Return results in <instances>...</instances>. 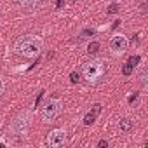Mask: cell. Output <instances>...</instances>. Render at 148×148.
I'll return each mask as SVG.
<instances>
[{
	"mask_svg": "<svg viewBox=\"0 0 148 148\" xmlns=\"http://www.w3.org/2000/svg\"><path fill=\"white\" fill-rule=\"evenodd\" d=\"M42 49H44V40L38 35H25L18 38L14 44V51L25 58H35L40 54Z\"/></svg>",
	"mask_w": 148,
	"mask_h": 148,
	"instance_id": "cell-1",
	"label": "cell"
},
{
	"mask_svg": "<svg viewBox=\"0 0 148 148\" xmlns=\"http://www.w3.org/2000/svg\"><path fill=\"white\" fill-rule=\"evenodd\" d=\"M105 73H106V63L103 59H92L82 66V75L91 84H96Z\"/></svg>",
	"mask_w": 148,
	"mask_h": 148,
	"instance_id": "cell-2",
	"label": "cell"
},
{
	"mask_svg": "<svg viewBox=\"0 0 148 148\" xmlns=\"http://www.w3.org/2000/svg\"><path fill=\"white\" fill-rule=\"evenodd\" d=\"M30 120H32V117H30V113L28 112H21V113H18V117L11 122V132H12V136H16V138H25L26 134H28V129H30Z\"/></svg>",
	"mask_w": 148,
	"mask_h": 148,
	"instance_id": "cell-3",
	"label": "cell"
},
{
	"mask_svg": "<svg viewBox=\"0 0 148 148\" xmlns=\"http://www.w3.org/2000/svg\"><path fill=\"white\" fill-rule=\"evenodd\" d=\"M61 113V99H47L40 108V117L45 124L54 122Z\"/></svg>",
	"mask_w": 148,
	"mask_h": 148,
	"instance_id": "cell-4",
	"label": "cell"
},
{
	"mask_svg": "<svg viewBox=\"0 0 148 148\" xmlns=\"http://www.w3.org/2000/svg\"><path fill=\"white\" fill-rule=\"evenodd\" d=\"M108 49H110V52H112L113 56L124 54V52L129 49V40H127V37L122 35V33L113 35V37L110 38V42H108Z\"/></svg>",
	"mask_w": 148,
	"mask_h": 148,
	"instance_id": "cell-5",
	"label": "cell"
},
{
	"mask_svg": "<svg viewBox=\"0 0 148 148\" xmlns=\"http://www.w3.org/2000/svg\"><path fill=\"white\" fill-rule=\"evenodd\" d=\"M66 131L64 129H54L47 134V145L51 148H59V146H64L66 145Z\"/></svg>",
	"mask_w": 148,
	"mask_h": 148,
	"instance_id": "cell-6",
	"label": "cell"
},
{
	"mask_svg": "<svg viewBox=\"0 0 148 148\" xmlns=\"http://www.w3.org/2000/svg\"><path fill=\"white\" fill-rule=\"evenodd\" d=\"M99 113H101V103H94L92 105V108L86 113V117H84V125H92L96 120H98V117H99Z\"/></svg>",
	"mask_w": 148,
	"mask_h": 148,
	"instance_id": "cell-7",
	"label": "cell"
},
{
	"mask_svg": "<svg viewBox=\"0 0 148 148\" xmlns=\"http://www.w3.org/2000/svg\"><path fill=\"white\" fill-rule=\"evenodd\" d=\"M119 129H120V132H131L132 129H134V122L131 120V119H122L120 122H119Z\"/></svg>",
	"mask_w": 148,
	"mask_h": 148,
	"instance_id": "cell-8",
	"label": "cell"
},
{
	"mask_svg": "<svg viewBox=\"0 0 148 148\" xmlns=\"http://www.w3.org/2000/svg\"><path fill=\"white\" fill-rule=\"evenodd\" d=\"M132 70H134L132 63H129V61H127V63H125V64L122 66V75H124V77H129L131 73H132Z\"/></svg>",
	"mask_w": 148,
	"mask_h": 148,
	"instance_id": "cell-9",
	"label": "cell"
},
{
	"mask_svg": "<svg viewBox=\"0 0 148 148\" xmlns=\"http://www.w3.org/2000/svg\"><path fill=\"white\" fill-rule=\"evenodd\" d=\"M98 51H99V42L94 40V42H91V44L87 45V54H96Z\"/></svg>",
	"mask_w": 148,
	"mask_h": 148,
	"instance_id": "cell-10",
	"label": "cell"
},
{
	"mask_svg": "<svg viewBox=\"0 0 148 148\" xmlns=\"http://www.w3.org/2000/svg\"><path fill=\"white\" fill-rule=\"evenodd\" d=\"M127 61H129V63H132V66L136 68V66H138V64L141 63V56H139V54H134V56H131V58H129Z\"/></svg>",
	"mask_w": 148,
	"mask_h": 148,
	"instance_id": "cell-11",
	"label": "cell"
},
{
	"mask_svg": "<svg viewBox=\"0 0 148 148\" xmlns=\"http://www.w3.org/2000/svg\"><path fill=\"white\" fill-rule=\"evenodd\" d=\"M70 82H71V84H77V82H79V73H77V71H71V73H70Z\"/></svg>",
	"mask_w": 148,
	"mask_h": 148,
	"instance_id": "cell-12",
	"label": "cell"
},
{
	"mask_svg": "<svg viewBox=\"0 0 148 148\" xmlns=\"http://www.w3.org/2000/svg\"><path fill=\"white\" fill-rule=\"evenodd\" d=\"M119 11V4H112L108 9H106V14H115Z\"/></svg>",
	"mask_w": 148,
	"mask_h": 148,
	"instance_id": "cell-13",
	"label": "cell"
},
{
	"mask_svg": "<svg viewBox=\"0 0 148 148\" xmlns=\"http://www.w3.org/2000/svg\"><path fill=\"white\" fill-rule=\"evenodd\" d=\"M4 91H5V82H4V79L0 77V96L4 94Z\"/></svg>",
	"mask_w": 148,
	"mask_h": 148,
	"instance_id": "cell-14",
	"label": "cell"
},
{
	"mask_svg": "<svg viewBox=\"0 0 148 148\" xmlns=\"http://www.w3.org/2000/svg\"><path fill=\"white\" fill-rule=\"evenodd\" d=\"M98 146L99 148H108V141L106 139H101V141H98Z\"/></svg>",
	"mask_w": 148,
	"mask_h": 148,
	"instance_id": "cell-15",
	"label": "cell"
},
{
	"mask_svg": "<svg viewBox=\"0 0 148 148\" xmlns=\"http://www.w3.org/2000/svg\"><path fill=\"white\" fill-rule=\"evenodd\" d=\"M136 99H138V92H134V94H131V96L127 98V101H129V103H132V101H136Z\"/></svg>",
	"mask_w": 148,
	"mask_h": 148,
	"instance_id": "cell-16",
	"label": "cell"
},
{
	"mask_svg": "<svg viewBox=\"0 0 148 148\" xmlns=\"http://www.w3.org/2000/svg\"><path fill=\"white\" fill-rule=\"evenodd\" d=\"M42 96H44V91H42V92H40V96L35 99V106H38V105H40V99H42Z\"/></svg>",
	"mask_w": 148,
	"mask_h": 148,
	"instance_id": "cell-17",
	"label": "cell"
},
{
	"mask_svg": "<svg viewBox=\"0 0 148 148\" xmlns=\"http://www.w3.org/2000/svg\"><path fill=\"white\" fill-rule=\"evenodd\" d=\"M120 23H122V21H120V19H115V21H113V25H112V28H117V26H119V25H120Z\"/></svg>",
	"mask_w": 148,
	"mask_h": 148,
	"instance_id": "cell-18",
	"label": "cell"
},
{
	"mask_svg": "<svg viewBox=\"0 0 148 148\" xmlns=\"http://www.w3.org/2000/svg\"><path fill=\"white\" fill-rule=\"evenodd\" d=\"M141 82L146 84V73H143V75H141Z\"/></svg>",
	"mask_w": 148,
	"mask_h": 148,
	"instance_id": "cell-19",
	"label": "cell"
},
{
	"mask_svg": "<svg viewBox=\"0 0 148 148\" xmlns=\"http://www.w3.org/2000/svg\"><path fill=\"white\" fill-rule=\"evenodd\" d=\"M61 5H63V0H58V9H61Z\"/></svg>",
	"mask_w": 148,
	"mask_h": 148,
	"instance_id": "cell-20",
	"label": "cell"
},
{
	"mask_svg": "<svg viewBox=\"0 0 148 148\" xmlns=\"http://www.w3.org/2000/svg\"><path fill=\"white\" fill-rule=\"evenodd\" d=\"M73 2H75V0H73Z\"/></svg>",
	"mask_w": 148,
	"mask_h": 148,
	"instance_id": "cell-21",
	"label": "cell"
}]
</instances>
